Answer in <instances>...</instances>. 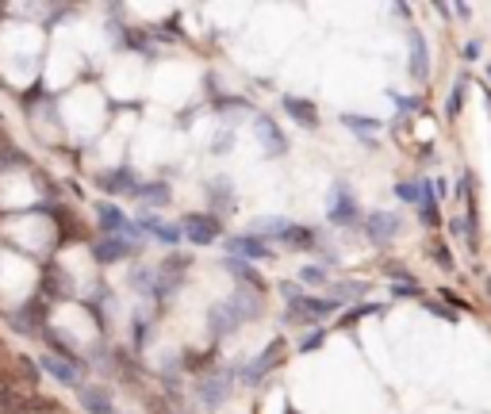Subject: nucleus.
Instances as JSON below:
<instances>
[{"mask_svg":"<svg viewBox=\"0 0 491 414\" xmlns=\"http://www.w3.org/2000/svg\"><path fill=\"white\" fill-rule=\"evenodd\" d=\"M357 200H353V192H349V184H334V192H330V211H327V219L330 222H338V227H353L357 222Z\"/></svg>","mask_w":491,"mask_h":414,"instance_id":"f257e3e1","label":"nucleus"},{"mask_svg":"<svg viewBox=\"0 0 491 414\" xmlns=\"http://www.w3.org/2000/svg\"><path fill=\"white\" fill-rule=\"evenodd\" d=\"M181 234L188 242H196V246H212L219 238V219H212V215H184Z\"/></svg>","mask_w":491,"mask_h":414,"instance_id":"f03ea898","label":"nucleus"},{"mask_svg":"<svg viewBox=\"0 0 491 414\" xmlns=\"http://www.w3.org/2000/svg\"><path fill=\"white\" fill-rule=\"evenodd\" d=\"M227 391H231V372H227V368H219V372H212V376H203L200 380L203 406H219L223 399H227Z\"/></svg>","mask_w":491,"mask_h":414,"instance_id":"7ed1b4c3","label":"nucleus"},{"mask_svg":"<svg viewBox=\"0 0 491 414\" xmlns=\"http://www.w3.org/2000/svg\"><path fill=\"white\" fill-rule=\"evenodd\" d=\"M207 322H212V334L215 337H227L231 330L242 326V315H238V307H234L231 299H227V303H215V307H212V318H207Z\"/></svg>","mask_w":491,"mask_h":414,"instance_id":"20e7f679","label":"nucleus"},{"mask_svg":"<svg viewBox=\"0 0 491 414\" xmlns=\"http://www.w3.org/2000/svg\"><path fill=\"white\" fill-rule=\"evenodd\" d=\"M253 131H257V138H261V146H265V154H269V157L288 154V138H284V135L277 131V123H273V119L261 116L257 123H253Z\"/></svg>","mask_w":491,"mask_h":414,"instance_id":"39448f33","label":"nucleus"},{"mask_svg":"<svg viewBox=\"0 0 491 414\" xmlns=\"http://www.w3.org/2000/svg\"><path fill=\"white\" fill-rule=\"evenodd\" d=\"M365 231H368V242H388L399 234V215L392 211H373L365 222Z\"/></svg>","mask_w":491,"mask_h":414,"instance_id":"423d86ee","label":"nucleus"},{"mask_svg":"<svg viewBox=\"0 0 491 414\" xmlns=\"http://www.w3.org/2000/svg\"><path fill=\"white\" fill-rule=\"evenodd\" d=\"M284 112L296 119L299 127H318V107L311 100H299V96H284Z\"/></svg>","mask_w":491,"mask_h":414,"instance_id":"0eeeda50","label":"nucleus"},{"mask_svg":"<svg viewBox=\"0 0 491 414\" xmlns=\"http://www.w3.org/2000/svg\"><path fill=\"white\" fill-rule=\"evenodd\" d=\"M277 357H280V341H273V346H265V353H261L257 361H250V368H242V380H246V384H257L261 376L273 368Z\"/></svg>","mask_w":491,"mask_h":414,"instance_id":"6e6552de","label":"nucleus"},{"mask_svg":"<svg viewBox=\"0 0 491 414\" xmlns=\"http://www.w3.org/2000/svg\"><path fill=\"white\" fill-rule=\"evenodd\" d=\"M231 253H238V257H246V261H261V257H269L273 250L257 238V234H250V238L242 234V238H234V242H231Z\"/></svg>","mask_w":491,"mask_h":414,"instance_id":"1a4fd4ad","label":"nucleus"},{"mask_svg":"<svg viewBox=\"0 0 491 414\" xmlns=\"http://www.w3.org/2000/svg\"><path fill=\"white\" fill-rule=\"evenodd\" d=\"M280 242H284V246H292V250H315L318 246V238H315V231H311V227H284V231H280Z\"/></svg>","mask_w":491,"mask_h":414,"instance_id":"9d476101","label":"nucleus"},{"mask_svg":"<svg viewBox=\"0 0 491 414\" xmlns=\"http://www.w3.org/2000/svg\"><path fill=\"white\" fill-rule=\"evenodd\" d=\"M131 250H135V246H131V242H123V238H104V242H97V246H92L97 261H119V257H127Z\"/></svg>","mask_w":491,"mask_h":414,"instance_id":"9b49d317","label":"nucleus"},{"mask_svg":"<svg viewBox=\"0 0 491 414\" xmlns=\"http://www.w3.org/2000/svg\"><path fill=\"white\" fill-rule=\"evenodd\" d=\"M407 39H411V73L418 81H426V42H423V35H418V31L411 27V35H407Z\"/></svg>","mask_w":491,"mask_h":414,"instance_id":"f8f14e48","label":"nucleus"},{"mask_svg":"<svg viewBox=\"0 0 491 414\" xmlns=\"http://www.w3.org/2000/svg\"><path fill=\"white\" fill-rule=\"evenodd\" d=\"M418 219H423L426 227H438V222H442V215H438V200H433V192H430V181L423 184V211H418Z\"/></svg>","mask_w":491,"mask_h":414,"instance_id":"ddd939ff","label":"nucleus"},{"mask_svg":"<svg viewBox=\"0 0 491 414\" xmlns=\"http://www.w3.org/2000/svg\"><path fill=\"white\" fill-rule=\"evenodd\" d=\"M81 403H85V411H92V414H108L112 411V399H108L104 391H97V387H88V391L81 395Z\"/></svg>","mask_w":491,"mask_h":414,"instance_id":"4468645a","label":"nucleus"},{"mask_svg":"<svg viewBox=\"0 0 491 414\" xmlns=\"http://www.w3.org/2000/svg\"><path fill=\"white\" fill-rule=\"evenodd\" d=\"M42 365H47L50 372L58 376L62 384H77V368H69L66 361H58V357H47V361H42Z\"/></svg>","mask_w":491,"mask_h":414,"instance_id":"2eb2a0df","label":"nucleus"},{"mask_svg":"<svg viewBox=\"0 0 491 414\" xmlns=\"http://www.w3.org/2000/svg\"><path fill=\"white\" fill-rule=\"evenodd\" d=\"M104 188H112V192H138V184L131 173H112L104 177Z\"/></svg>","mask_w":491,"mask_h":414,"instance_id":"dca6fc26","label":"nucleus"},{"mask_svg":"<svg viewBox=\"0 0 491 414\" xmlns=\"http://www.w3.org/2000/svg\"><path fill=\"white\" fill-rule=\"evenodd\" d=\"M146 231H154L165 246H173V242L181 238V227H165V222H158V219H146Z\"/></svg>","mask_w":491,"mask_h":414,"instance_id":"f3484780","label":"nucleus"},{"mask_svg":"<svg viewBox=\"0 0 491 414\" xmlns=\"http://www.w3.org/2000/svg\"><path fill=\"white\" fill-rule=\"evenodd\" d=\"M342 123H346L349 131H357V135H373V131H380V123H376V119H365V116H342Z\"/></svg>","mask_w":491,"mask_h":414,"instance_id":"a211bd4d","label":"nucleus"},{"mask_svg":"<svg viewBox=\"0 0 491 414\" xmlns=\"http://www.w3.org/2000/svg\"><path fill=\"white\" fill-rule=\"evenodd\" d=\"M100 222H104L108 231H131V227H127V219L116 211V207H100Z\"/></svg>","mask_w":491,"mask_h":414,"instance_id":"6ab92c4d","label":"nucleus"},{"mask_svg":"<svg viewBox=\"0 0 491 414\" xmlns=\"http://www.w3.org/2000/svg\"><path fill=\"white\" fill-rule=\"evenodd\" d=\"M357 296H365V284H338L334 288V303L342 307L346 299H357Z\"/></svg>","mask_w":491,"mask_h":414,"instance_id":"aec40b11","label":"nucleus"},{"mask_svg":"<svg viewBox=\"0 0 491 414\" xmlns=\"http://www.w3.org/2000/svg\"><path fill=\"white\" fill-rule=\"evenodd\" d=\"M0 406H4V411H16V406H20V395L12 391V384L4 376H0Z\"/></svg>","mask_w":491,"mask_h":414,"instance_id":"412c9836","label":"nucleus"},{"mask_svg":"<svg viewBox=\"0 0 491 414\" xmlns=\"http://www.w3.org/2000/svg\"><path fill=\"white\" fill-rule=\"evenodd\" d=\"M464 81H457V85H453V96H449V104H445V116H457V112H461V104H464Z\"/></svg>","mask_w":491,"mask_h":414,"instance_id":"4be33fe9","label":"nucleus"},{"mask_svg":"<svg viewBox=\"0 0 491 414\" xmlns=\"http://www.w3.org/2000/svg\"><path fill=\"white\" fill-rule=\"evenodd\" d=\"M299 280H303V284H327V272L318 269V265H303V269H299Z\"/></svg>","mask_w":491,"mask_h":414,"instance_id":"5701e85b","label":"nucleus"},{"mask_svg":"<svg viewBox=\"0 0 491 414\" xmlns=\"http://www.w3.org/2000/svg\"><path fill=\"white\" fill-rule=\"evenodd\" d=\"M395 196L399 200H423V184H395Z\"/></svg>","mask_w":491,"mask_h":414,"instance_id":"b1692460","label":"nucleus"},{"mask_svg":"<svg viewBox=\"0 0 491 414\" xmlns=\"http://www.w3.org/2000/svg\"><path fill=\"white\" fill-rule=\"evenodd\" d=\"M231 272H234V276H246V280H253V284H257V272H253L250 265H242V261H231Z\"/></svg>","mask_w":491,"mask_h":414,"instance_id":"393cba45","label":"nucleus"},{"mask_svg":"<svg viewBox=\"0 0 491 414\" xmlns=\"http://www.w3.org/2000/svg\"><path fill=\"white\" fill-rule=\"evenodd\" d=\"M373 311H376L373 303H368V307H357V311H349V315L342 318V326H349V322H357V318H361V315H373Z\"/></svg>","mask_w":491,"mask_h":414,"instance_id":"a878e982","label":"nucleus"},{"mask_svg":"<svg viewBox=\"0 0 491 414\" xmlns=\"http://www.w3.org/2000/svg\"><path fill=\"white\" fill-rule=\"evenodd\" d=\"M433 257L442 261V269H453V257H449V250H445V246H433Z\"/></svg>","mask_w":491,"mask_h":414,"instance_id":"bb28decb","label":"nucleus"},{"mask_svg":"<svg viewBox=\"0 0 491 414\" xmlns=\"http://www.w3.org/2000/svg\"><path fill=\"white\" fill-rule=\"evenodd\" d=\"M323 346V334H311V337H303V341H299V349H303V353H307V349H318Z\"/></svg>","mask_w":491,"mask_h":414,"instance_id":"cd10ccee","label":"nucleus"},{"mask_svg":"<svg viewBox=\"0 0 491 414\" xmlns=\"http://www.w3.org/2000/svg\"><path fill=\"white\" fill-rule=\"evenodd\" d=\"M392 100L403 107V112H414V100H411V96H399V92H392Z\"/></svg>","mask_w":491,"mask_h":414,"instance_id":"c85d7f7f","label":"nucleus"},{"mask_svg":"<svg viewBox=\"0 0 491 414\" xmlns=\"http://www.w3.org/2000/svg\"><path fill=\"white\" fill-rule=\"evenodd\" d=\"M480 58V42H468V47H464V62H476Z\"/></svg>","mask_w":491,"mask_h":414,"instance_id":"c756f323","label":"nucleus"}]
</instances>
